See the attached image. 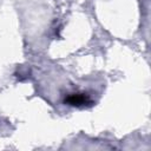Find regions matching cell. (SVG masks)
Returning <instances> with one entry per match:
<instances>
[{
    "instance_id": "cell-1",
    "label": "cell",
    "mask_w": 151,
    "mask_h": 151,
    "mask_svg": "<svg viewBox=\"0 0 151 151\" xmlns=\"http://www.w3.org/2000/svg\"><path fill=\"white\" fill-rule=\"evenodd\" d=\"M65 104L72 105V106H83V105H88L92 104V100L86 93H73L70 94L68 97L65 98Z\"/></svg>"
}]
</instances>
